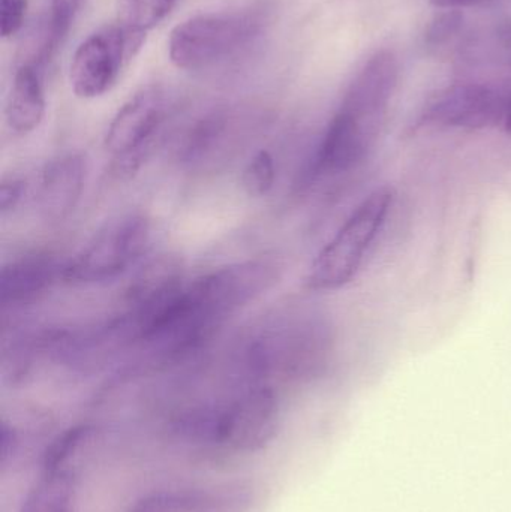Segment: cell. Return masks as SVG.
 Segmentation results:
<instances>
[{
  "label": "cell",
  "mask_w": 511,
  "mask_h": 512,
  "mask_svg": "<svg viewBox=\"0 0 511 512\" xmlns=\"http://www.w3.org/2000/svg\"><path fill=\"white\" fill-rule=\"evenodd\" d=\"M45 105L44 86L38 66L21 63L15 71L6 102V125L14 134H30L41 125Z\"/></svg>",
  "instance_id": "cell-14"
},
{
  "label": "cell",
  "mask_w": 511,
  "mask_h": 512,
  "mask_svg": "<svg viewBox=\"0 0 511 512\" xmlns=\"http://www.w3.org/2000/svg\"><path fill=\"white\" fill-rule=\"evenodd\" d=\"M462 20L464 17H462L461 9H446V12L438 15L429 26L428 33H426L429 44L440 45L449 41L461 29Z\"/></svg>",
  "instance_id": "cell-19"
},
{
  "label": "cell",
  "mask_w": 511,
  "mask_h": 512,
  "mask_svg": "<svg viewBox=\"0 0 511 512\" xmlns=\"http://www.w3.org/2000/svg\"><path fill=\"white\" fill-rule=\"evenodd\" d=\"M332 334L326 319L315 313L284 315L249 339L243 354L248 384H267L276 373L300 376L326 363Z\"/></svg>",
  "instance_id": "cell-2"
},
{
  "label": "cell",
  "mask_w": 511,
  "mask_h": 512,
  "mask_svg": "<svg viewBox=\"0 0 511 512\" xmlns=\"http://www.w3.org/2000/svg\"><path fill=\"white\" fill-rule=\"evenodd\" d=\"M431 5L440 9H462L468 6L482 5V3L491 2V0H429Z\"/></svg>",
  "instance_id": "cell-22"
},
{
  "label": "cell",
  "mask_w": 511,
  "mask_h": 512,
  "mask_svg": "<svg viewBox=\"0 0 511 512\" xmlns=\"http://www.w3.org/2000/svg\"><path fill=\"white\" fill-rule=\"evenodd\" d=\"M144 41V33L122 23L102 27L87 36L78 45L69 66V83L75 96L95 99L110 92Z\"/></svg>",
  "instance_id": "cell-6"
},
{
  "label": "cell",
  "mask_w": 511,
  "mask_h": 512,
  "mask_svg": "<svg viewBox=\"0 0 511 512\" xmlns=\"http://www.w3.org/2000/svg\"><path fill=\"white\" fill-rule=\"evenodd\" d=\"M395 191L389 186L375 189L333 239L318 252L306 276V288L311 291H336L350 283L359 273L372 243L380 236L392 212Z\"/></svg>",
  "instance_id": "cell-3"
},
{
  "label": "cell",
  "mask_w": 511,
  "mask_h": 512,
  "mask_svg": "<svg viewBox=\"0 0 511 512\" xmlns=\"http://www.w3.org/2000/svg\"><path fill=\"white\" fill-rule=\"evenodd\" d=\"M278 423L275 390L267 384H248L228 402L183 412L174 420L173 432L189 444L255 453L275 438Z\"/></svg>",
  "instance_id": "cell-1"
},
{
  "label": "cell",
  "mask_w": 511,
  "mask_h": 512,
  "mask_svg": "<svg viewBox=\"0 0 511 512\" xmlns=\"http://www.w3.org/2000/svg\"><path fill=\"white\" fill-rule=\"evenodd\" d=\"M276 182L275 159L267 150L252 156L242 173L243 191L248 197L263 198L272 191Z\"/></svg>",
  "instance_id": "cell-17"
},
{
  "label": "cell",
  "mask_w": 511,
  "mask_h": 512,
  "mask_svg": "<svg viewBox=\"0 0 511 512\" xmlns=\"http://www.w3.org/2000/svg\"><path fill=\"white\" fill-rule=\"evenodd\" d=\"M504 128L511 134V104L509 110H507L506 117H504Z\"/></svg>",
  "instance_id": "cell-24"
},
{
  "label": "cell",
  "mask_w": 511,
  "mask_h": 512,
  "mask_svg": "<svg viewBox=\"0 0 511 512\" xmlns=\"http://www.w3.org/2000/svg\"><path fill=\"white\" fill-rule=\"evenodd\" d=\"M398 77L399 66L395 54L387 50L374 54L354 78L339 111L350 116L377 140Z\"/></svg>",
  "instance_id": "cell-10"
},
{
  "label": "cell",
  "mask_w": 511,
  "mask_h": 512,
  "mask_svg": "<svg viewBox=\"0 0 511 512\" xmlns=\"http://www.w3.org/2000/svg\"><path fill=\"white\" fill-rule=\"evenodd\" d=\"M150 243V222L146 216L131 213L107 222L93 239L66 261L63 282L72 285H98L125 274L134 267Z\"/></svg>",
  "instance_id": "cell-5"
},
{
  "label": "cell",
  "mask_w": 511,
  "mask_h": 512,
  "mask_svg": "<svg viewBox=\"0 0 511 512\" xmlns=\"http://www.w3.org/2000/svg\"><path fill=\"white\" fill-rule=\"evenodd\" d=\"M65 262L51 254H32L9 261L0 274V303L3 309L27 306L44 295L63 277Z\"/></svg>",
  "instance_id": "cell-13"
},
{
  "label": "cell",
  "mask_w": 511,
  "mask_h": 512,
  "mask_svg": "<svg viewBox=\"0 0 511 512\" xmlns=\"http://www.w3.org/2000/svg\"><path fill=\"white\" fill-rule=\"evenodd\" d=\"M511 93L485 84L462 83L438 93L422 116L423 125L450 129H483L506 117Z\"/></svg>",
  "instance_id": "cell-9"
},
{
  "label": "cell",
  "mask_w": 511,
  "mask_h": 512,
  "mask_svg": "<svg viewBox=\"0 0 511 512\" xmlns=\"http://www.w3.org/2000/svg\"><path fill=\"white\" fill-rule=\"evenodd\" d=\"M78 466H41L18 512H78Z\"/></svg>",
  "instance_id": "cell-15"
},
{
  "label": "cell",
  "mask_w": 511,
  "mask_h": 512,
  "mask_svg": "<svg viewBox=\"0 0 511 512\" xmlns=\"http://www.w3.org/2000/svg\"><path fill=\"white\" fill-rule=\"evenodd\" d=\"M26 182L20 177H9L0 185V213L3 216L14 212L26 194Z\"/></svg>",
  "instance_id": "cell-21"
},
{
  "label": "cell",
  "mask_w": 511,
  "mask_h": 512,
  "mask_svg": "<svg viewBox=\"0 0 511 512\" xmlns=\"http://www.w3.org/2000/svg\"><path fill=\"white\" fill-rule=\"evenodd\" d=\"M177 0H120L119 23L146 35L168 17Z\"/></svg>",
  "instance_id": "cell-16"
},
{
  "label": "cell",
  "mask_w": 511,
  "mask_h": 512,
  "mask_svg": "<svg viewBox=\"0 0 511 512\" xmlns=\"http://www.w3.org/2000/svg\"><path fill=\"white\" fill-rule=\"evenodd\" d=\"M86 161L78 153L57 156L44 165L36 182V206L45 221L68 218L83 194Z\"/></svg>",
  "instance_id": "cell-12"
},
{
  "label": "cell",
  "mask_w": 511,
  "mask_h": 512,
  "mask_svg": "<svg viewBox=\"0 0 511 512\" xmlns=\"http://www.w3.org/2000/svg\"><path fill=\"white\" fill-rule=\"evenodd\" d=\"M84 0H51V14L48 20V30H50L51 39L54 47L62 44L66 33L71 29L72 21L75 15L80 11Z\"/></svg>",
  "instance_id": "cell-18"
},
{
  "label": "cell",
  "mask_w": 511,
  "mask_h": 512,
  "mask_svg": "<svg viewBox=\"0 0 511 512\" xmlns=\"http://www.w3.org/2000/svg\"><path fill=\"white\" fill-rule=\"evenodd\" d=\"M27 0H0V32L3 38H11L23 27Z\"/></svg>",
  "instance_id": "cell-20"
},
{
  "label": "cell",
  "mask_w": 511,
  "mask_h": 512,
  "mask_svg": "<svg viewBox=\"0 0 511 512\" xmlns=\"http://www.w3.org/2000/svg\"><path fill=\"white\" fill-rule=\"evenodd\" d=\"M498 39H500L501 47L506 51L507 59L511 63V23L504 24L498 33Z\"/></svg>",
  "instance_id": "cell-23"
},
{
  "label": "cell",
  "mask_w": 511,
  "mask_h": 512,
  "mask_svg": "<svg viewBox=\"0 0 511 512\" xmlns=\"http://www.w3.org/2000/svg\"><path fill=\"white\" fill-rule=\"evenodd\" d=\"M252 504L251 486L227 483L150 493L135 501L128 512H249Z\"/></svg>",
  "instance_id": "cell-11"
},
{
  "label": "cell",
  "mask_w": 511,
  "mask_h": 512,
  "mask_svg": "<svg viewBox=\"0 0 511 512\" xmlns=\"http://www.w3.org/2000/svg\"><path fill=\"white\" fill-rule=\"evenodd\" d=\"M279 279V265L252 259L216 268L188 283L198 309L221 327L234 313L266 294Z\"/></svg>",
  "instance_id": "cell-7"
},
{
  "label": "cell",
  "mask_w": 511,
  "mask_h": 512,
  "mask_svg": "<svg viewBox=\"0 0 511 512\" xmlns=\"http://www.w3.org/2000/svg\"><path fill=\"white\" fill-rule=\"evenodd\" d=\"M263 9L194 15L171 30L168 56L176 68L201 71L245 47L263 26Z\"/></svg>",
  "instance_id": "cell-4"
},
{
  "label": "cell",
  "mask_w": 511,
  "mask_h": 512,
  "mask_svg": "<svg viewBox=\"0 0 511 512\" xmlns=\"http://www.w3.org/2000/svg\"><path fill=\"white\" fill-rule=\"evenodd\" d=\"M164 93L147 87L117 111L105 134V149L113 155L111 173L132 177L149 156L153 140L165 120Z\"/></svg>",
  "instance_id": "cell-8"
}]
</instances>
